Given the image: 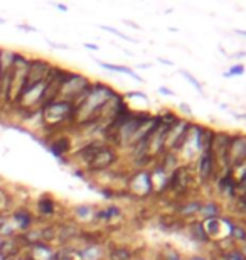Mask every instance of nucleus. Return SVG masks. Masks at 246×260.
Wrapping results in <instances>:
<instances>
[{
  "instance_id": "nucleus-1",
  "label": "nucleus",
  "mask_w": 246,
  "mask_h": 260,
  "mask_svg": "<svg viewBox=\"0 0 246 260\" xmlns=\"http://www.w3.org/2000/svg\"><path fill=\"white\" fill-rule=\"evenodd\" d=\"M39 113H41V122L52 128L76 120L75 103L62 100V98H56V100L44 103V105L39 108Z\"/></svg>"
},
{
  "instance_id": "nucleus-2",
  "label": "nucleus",
  "mask_w": 246,
  "mask_h": 260,
  "mask_svg": "<svg viewBox=\"0 0 246 260\" xmlns=\"http://www.w3.org/2000/svg\"><path fill=\"white\" fill-rule=\"evenodd\" d=\"M90 85H91V81L88 76L81 75V73H75V71L66 70L64 75H62V78H61L59 95H57V98H62V100L75 103L78 98L81 96V93L90 88Z\"/></svg>"
},
{
  "instance_id": "nucleus-3",
  "label": "nucleus",
  "mask_w": 246,
  "mask_h": 260,
  "mask_svg": "<svg viewBox=\"0 0 246 260\" xmlns=\"http://www.w3.org/2000/svg\"><path fill=\"white\" fill-rule=\"evenodd\" d=\"M125 189L128 191L133 200H147V198L154 196L150 169H135L128 173Z\"/></svg>"
},
{
  "instance_id": "nucleus-4",
  "label": "nucleus",
  "mask_w": 246,
  "mask_h": 260,
  "mask_svg": "<svg viewBox=\"0 0 246 260\" xmlns=\"http://www.w3.org/2000/svg\"><path fill=\"white\" fill-rule=\"evenodd\" d=\"M202 128H204V125H201V123L192 122V125L189 128V134H187L186 142H184V145H182V149L177 152L179 159L182 157L186 160V166L194 164L197 160V157L202 152V142H201Z\"/></svg>"
},
{
  "instance_id": "nucleus-5",
  "label": "nucleus",
  "mask_w": 246,
  "mask_h": 260,
  "mask_svg": "<svg viewBox=\"0 0 246 260\" xmlns=\"http://www.w3.org/2000/svg\"><path fill=\"white\" fill-rule=\"evenodd\" d=\"M120 155L117 147H113L112 144H104L101 149L98 150V154L90 160V164L86 166V171L90 174H98V173H104V171H110L115 164L118 162Z\"/></svg>"
},
{
  "instance_id": "nucleus-6",
  "label": "nucleus",
  "mask_w": 246,
  "mask_h": 260,
  "mask_svg": "<svg viewBox=\"0 0 246 260\" xmlns=\"http://www.w3.org/2000/svg\"><path fill=\"white\" fill-rule=\"evenodd\" d=\"M194 164H196V178L199 179V183L207 184L218 178L219 169H218V162H216V157H214L213 150L201 152V155H199Z\"/></svg>"
},
{
  "instance_id": "nucleus-7",
  "label": "nucleus",
  "mask_w": 246,
  "mask_h": 260,
  "mask_svg": "<svg viewBox=\"0 0 246 260\" xmlns=\"http://www.w3.org/2000/svg\"><path fill=\"white\" fill-rule=\"evenodd\" d=\"M246 162V134H231L229 142V169Z\"/></svg>"
},
{
  "instance_id": "nucleus-8",
  "label": "nucleus",
  "mask_w": 246,
  "mask_h": 260,
  "mask_svg": "<svg viewBox=\"0 0 246 260\" xmlns=\"http://www.w3.org/2000/svg\"><path fill=\"white\" fill-rule=\"evenodd\" d=\"M202 205V198H186V200L177 201L175 205V216L182 221L197 220L199 210Z\"/></svg>"
},
{
  "instance_id": "nucleus-9",
  "label": "nucleus",
  "mask_w": 246,
  "mask_h": 260,
  "mask_svg": "<svg viewBox=\"0 0 246 260\" xmlns=\"http://www.w3.org/2000/svg\"><path fill=\"white\" fill-rule=\"evenodd\" d=\"M7 218H9V221L12 223V225L15 226V230H17L19 233H24V232L30 230V228L34 226V223H36L34 213L30 211L29 208H25V206L15 208V210L10 211V215Z\"/></svg>"
},
{
  "instance_id": "nucleus-10",
  "label": "nucleus",
  "mask_w": 246,
  "mask_h": 260,
  "mask_svg": "<svg viewBox=\"0 0 246 260\" xmlns=\"http://www.w3.org/2000/svg\"><path fill=\"white\" fill-rule=\"evenodd\" d=\"M78 260H107V247L101 242H88L80 248H75Z\"/></svg>"
},
{
  "instance_id": "nucleus-11",
  "label": "nucleus",
  "mask_w": 246,
  "mask_h": 260,
  "mask_svg": "<svg viewBox=\"0 0 246 260\" xmlns=\"http://www.w3.org/2000/svg\"><path fill=\"white\" fill-rule=\"evenodd\" d=\"M214 183H216L218 193L223 198H229V200H234V198H236V181H234L231 171L219 173L218 178L214 179Z\"/></svg>"
},
{
  "instance_id": "nucleus-12",
  "label": "nucleus",
  "mask_w": 246,
  "mask_h": 260,
  "mask_svg": "<svg viewBox=\"0 0 246 260\" xmlns=\"http://www.w3.org/2000/svg\"><path fill=\"white\" fill-rule=\"evenodd\" d=\"M52 70V64L48 59H41V58H30L29 64V73H27V83L46 80L49 76V73Z\"/></svg>"
},
{
  "instance_id": "nucleus-13",
  "label": "nucleus",
  "mask_w": 246,
  "mask_h": 260,
  "mask_svg": "<svg viewBox=\"0 0 246 260\" xmlns=\"http://www.w3.org/2000/svg\"><path fill=\"white\" fill-rule=\"evenodd\" d=\"M104 144H108V142H104V140H90V142H86L81 149H78L73 155L80 160L81 166H85L86 168V166L90 164V160L95 157V155L98 154V150L101 149Z\"/></svg>"
},
{
  "instance_id": "nucleus-14",
  "label": "nucleus",
  "mask_w": 246,
  "mask_h": 260,
  "mask_svg": "<svg viewBox=\"0 0 246 260\" xmlns=\"http://www.w3.org/2000/svg\"><path fill=\"white\" fill-rule=\"evenodd\" d=\"M48 150L61 162H66L64 155L71 152V139L67 135H57L51 144H48Z\"/></svg>"
},
{
  "instance_id": "nucleus-15",
  "label": "nucleus",
  "mask_w": 246,
  "mask_h": 260,
  "mask_svg": "<svg viewBox=\"0 0 246 260\" xmlns=\"http://www.w3.org/2000/svg\"><path fill=\"white\" fill-rule=\"evenodd\" d=\"M186 228H187L189 238L192 242H196L197 245H209V243H211V240H209V237L206 235V232H204V228H202V221H199V220L187 221Z\"/></svg>"
},
{
  "instance_id": "nucleus-16",
  "label": "nucleus",
  "mask_w": 246,
  "mask_h": 260,
  "mask_svg": "<svg viewBox=\"0 0 246 260\" xmlns=\"http://www.w3.org/2000/svg\"><path fill=\"white\" fill-rule=\"evenodd\" d=\"M221 215H223L221 203L216 201V200H202V205H201V210H199L197 220L204 221V220H209V218H219Z\"/></svg>"
},
{
  "instance_id": "nucleus-17",
  "label": "nucleus",
  "mask_w": 246,
  "mask_h": 260,
  "mask_svg": "<svg viewBox=\"0 0 246 260\" xmlns=\"http://www.w3.org/2000/svg\"><path fill=\"white\" fill-rule=\"evenodd\" d=\"M36 208H38V215L43 218H52L57 211V201L51 194L39 196V200L36 201Z\"/></svg>"
},
{
  "instance_id": "nucleus-18",
  "label": "nucleus",
  "mask_w": 246,
  "mask_h": 260,
  "mask_svg": "<svg viewBox=\"0 0 246 260\" xmlns=\"http://www.w3.org/2000/svg\"><path fill=\"white\" fill-rule=\"evenodd\" d=\"M96 206L93 205H76L73 208V218L76 223H95Z\"/></svg>"
},
{
  "instance_id": "nucleus-19",
  "label": "nucleus",
  "mask_w": 246,
  "mask_h": 260,
  "mask_svg": "<svg viewBox=\"0 0 246 260\" xmlns=\"http://www.w3.org/2000/svg\"><path fill=\"white\" fill-rule=\"evenodd\" d=\"M96 61V64L98 66H101L103 70H108V71H112V73H122V75H127L130 78H133V80H137L140 83H145L144 81V78L137 75L132 68L130 66H125V64H113V63H104V61H99V59H95Z\"/></svg>"
},
{
  "instance_id": "nucleus-20",
  "label": "nucleus",
  "mask_w": 246,
  "mask_h": 260,
  "mask_svg": "<svg viewBox=\"0 0 246 260\" xmlns=\"http://www.w3.org/2000/svg\"><path fill=\"white\" fill-rule=\"evenodd\" d=\"M107 260H133V252L125 245H113L107 248Z\"/></svg>"
},
{
  "instance_id": "nucleus-21",
  "label": "nucleus",
  "mask_w": 246,
  "mask_h": 260,
  "mask_svg": "<svg viewBox=\"0 0 246 260\" xmlns=\"http://www.w3.org/2000/svg\"><path fill=\"white\" fill-rule=\"evenodd\" d=\"M159 260H184V257H182V253L175 247L165 243L159 252Z\"/></svg>"
},
{
  "instance_id": "nucleus-22",
  "label": "nucleus",
  "mask_w": 246,
  "mask_h": 260,
  "mask_svg": "<svg viewBox=\"0 0 246 260\" xmlns=\"http://www.w3.org/2000/svg\"><path fill=\"white\" fill-rule=\"evenodd\" d=\"M179 118H181V115H177V113L172 112V110H164L159 115L160 125H165V127H172L177 120H179Z\"/></svg>"
},
{
  "instance_id": "nucleus-23",
  "label": "nucleus",
  "mask_w": 246,
  "mask_h": 260,
  "mask_svg": "<svg viewBox=\"0 0 246 260\" xmlns=\"http://www.w3.org/2000/svg\"><path fill=\"white\" fill-rule=\"evenodd\" d=\"M177 73H179L181 76H184L186 80L189 81V85H191L192 88H196V90H197V91L201 93V95L204 96V86H202V83L199 81L197 78H196L194 75H192V73H189V71H187V70H179V71H177Z\"/></svg>"
},
{
  "instance_id": "nucleus-24",
  "label": "nucleus",
  "mask_w": 246,
  "mask_h": 260,
  "mask_svg": "<svg viewBox=\"0 0 246 260\" xmlns=\"http://www.w3.org/2000/svg\"><path fill=\"white\" fill-rule=\"evenodd\" d=\"M101 29H103V30H107V32H110V34L117 36V38H120V39H125V41H130V43H135V39H133V38H130V36L123 34V32H120V30H118V29H115V27H110V25H101Z\"/></svg>"
},
{
  "instance_id": "nucleus-25",
  "label": "nucleus",
  "mask_w": 246,
  "mask_h": 260,
  "mask_svg": "<svg viewBox=\"0 0 246 260\" xmlns=\"http://www.w3.org/2000/svg\"><path fill=\"white\" fill-rule=\"evenodd\" d=\"M10 205V194L5 189H0V216L5 215V206Z\"/></svg>"
},
{
  "instance_id": "nucleus-26",
  "label": "nucleus",
  "mask_w": 246,
  "mask_h": 260,
  "mask_svg": "<svg viewBox=\"0 0 246 260\" xmlns=\"http://www.w3.org/2000/svg\"><path fill=\"white\" fill-rule=\"evenodd\" d=\"M123 98H125V100H130V98H140V100H144L145 103H149V96H147V93H144V91H137V90L125 93Z\"/></svg>"
},
{
  "instance_id": "nucleus-27",
  "label": "nucleus",
  "mask_w": 246,
  "mask_h": 260,
  "mask_svg": "<svg viewBox=\"0 0 246 260\" xmlns=\"http://www.w3.org/2000/svg\"><path fill=\"white\" fill-rule=\"evenodd\" d=\"M228 73L231 75V78H234V76H243L244 75V64L243 63H234L228 70Z\"/></svg>"
},
{
  "instance_id": "nucleus-28",
  "label": "nucleus",
  "mask_w": 246,
  "mask_h": 260,
  "mask_svg": "<svg viewBox=\"0 0 246 260\" xmlns=\"http://www.w3.org/2000/svg\"><path fill=\"white\" fill-rule=\"evenodd\" d=\"M179 110H181L182 115H186L187 118H192V108H191L189 103H186V102L179 103Z\"/></svg>"
},
{
  "instance_id": "nucleus-29",
  "label": "nucleus",
  "mask_w": 246,
  "mask_h": 260,
  "mask_svg": "<svg viewBox=\"0 0 246 260\" xmlns=\"http://www.w3.org/2000/svg\"><path fill=\"white\" fill-rule=\"evenodd\" d=\"M157 93H160V95H165V96H174L175 95V91L170 90V88H167V86H159V88H157Z\"/></svg>"
},
{
  "instance_id": "nucleus-30",
  "label": "nucleus",
  "mask_w": 246,
  "mask_h": 260,
  "mask_svg": "<svg viewBox=\"0 0 246 260\" xmlns=\"http://www.w3.org/2000/svg\"><path fill=\"white\" fill-rule=\"evenodd\" d=\"M228 58H231V59H236V61H239V59L246 58V51H236V53H233L231 56H228Z\"/></svg>"
},
{
  "instance_id": "nucleus-31",
  "label": "nucleus",
  "mask_w": 246,
  "mask_h": 260,
  "mask_svg": "<svg viewBox=\"0 0 246 260\" xmlns=\"http://www.w3.org/2000/svg\"><path fill=\"white\" fill-rule=\"evenodd\" d=\"M48 44L54 49H71L67 44H57V43H52V41H48Z\"/></svg>"
},
{
  "instance_id": "nucleus-32",
  "label": "nucleus",
  "mask_w": 246,
  "mask_h": 260,
  "mask_svg": "<svg viewBox=\"0 0 246 260\" xmlns=\"http://www.w3.org/2000/svg\"><path fill=\"white\" fill-rule=\"evenodd\" d=\"M187 260H211V257L204 255V253H194V255H191Z\"/></svg>"
},
{
  "instance_id": "nucleus-33",
  "label": "nucleus",
  "mask_w": 246,
  "mask_h": 260,
  "mask_svg": "<svg viewBox=\"0 0 246 260\" xmlns=\"http://www.w3.org/2000/svg\"><path fill=\"white\" fill-rule=\"evenodd\" d=\"M19 27L22 30H25V32H38V29L32 27V25H27V24H20Z\"/></svg>"
},
{
  "instance_id": "nucleus-34",
  "label": "nucleus",
  "mask_w": 246,
  "mask_h": 260,
  "mask_svg": "<svg viewBox=\"0 0 246 260\" xmlns=\"http://www.w3.org/2000/svg\"><path fill=\"white\" fill-rule=\"evenodd\" d=\"M83 48H86V49H90V51H98V49H99V46H96V44H90V43H85V44H83Z\"/></svg>"
},
{
  "instance_id": "nucleus-35",
  "label": "nucleus",
  "mask_w": 246,
  "mask_h": 260,
  "mask_svg": "<svg viewBox=\"0 0 246 260\" xmlns=\"http://www.w3.org/2000/svg\"><path fill=\"white\" fill-rule=\"evenodd\" d=\"M54 7H56V9H59L61 12H67V10H69V7H67V5H62V4H56Z\"/></svg>"
},
{
  "instance_id": "nucleus-36",
  "label": "nucleus",
  "mask_w": 246,
  "mask_h": 260,
  "mask_svg": "<svg viewBox=\"0 0 246 260\" xmlns=\"http://www.w3.org/2000/svg\"><path fill=\"white\" fill-rule=\"evenodd\" d=\"M157 61H159V63H162V64H165V66H174V63H172V61H169V59H164V58H159Z\"/></svg>"
},
{
  "instance_id": "nucleus-37",
  "label": "nucleus",
  "mask_w": 246,
  "mask_h": 260,
  "mask_svg": "<svg viewBox=\"0 0 246 260\" xmlns=\"http://www.w3.org/2000/svg\"><path fill=\"white\" fill-rule=\"evenodd\" d=\"M234 34L243 36V38H246V30H243V29H234Z\"/></svg>"
},
{
  "instance_id": "nucleus-38",
  "label": "nucleus",
  "mask_w": 246,
  "mask_h": 260,
  "mask_svg": "<svg viewBox=\"0 0 246 260\" xmlns=\"http://www.w3.org/2000/svg\"><path fill=\"white\" fill-rule=\"evenodd\" d=\"M239 250H241V253H243V257H244V260H246V243L244 245H241V247H238Z\"/></svg>"
},
{
  "instance_id": "nucleus-39",
  "label": "nucleus",
  "mask_w": 246,
  "mask_h": 260,
  "mask_svg": "<svg viewBox=\"0 0 246 260\" xmlns=\"http://www.w3.org/2000/svg\"><path fill=\"white\" fill-rule=\"evenodd\" d=\"M0 260H12V258H9L4 252H0Z\"/></svg>"
},
{
  "instance_id": "nucleus-40",
  "label": "nucleus",
  "mask_w": 246,
  "mask_h": 260,
  "mask_svg": "<svg viewBox=\"0 0 246 260\" xmlns=\"http://www.w3.org/2000/svg\"><path fill=\"white\" fill-rule=\"evenodd\" d=\"M152 63H142V64H137V68H150Z\"/></svg>"
},
{
  "instance_id": "nucleus-41",
  "label": "nucleus",
  "mask_w": 246,
  "mask_h": 260,
  "mask_svg": "<svg viewBox=\"0 0 246 260\" xmlns=\"http://www.w3.org/2000/svg\"><path fill=\"white\" fill-rule=\"evenodd\" d=\"M223 78H231V75H229L228 71H224V73H223Z\"/></svg>"
},
{
  "instance_id": "nucleus-42",
  "label": "nucleus",
  "mask_w": 246,
  "mask_h": 260,
  "mask_svg": "<svg viewBox=\"0 0 246 260\" xmlns=\"http://www.w3.org/2000/svg\"><path fill=\"white\" fill-rule=\"evenodd\" d=\"M2 247H4V238L0 237V252H2Z\"/></svg>"
},
{
  "instance_id": "nucleus-43",
  "label": "nucleus",
  "mask_w": 246,
  "mask_h": 260,
  "mask_svg": "<svg viewBox=\"0 0 246 260\" xmlns=\"http://www.w3.org/2000/svg\"><path fill=\"white\" fill-rule=\"evenodd\" d=\"M0 24H5V19H2V17H0Z\"/></svg>"
}]
</instances>
